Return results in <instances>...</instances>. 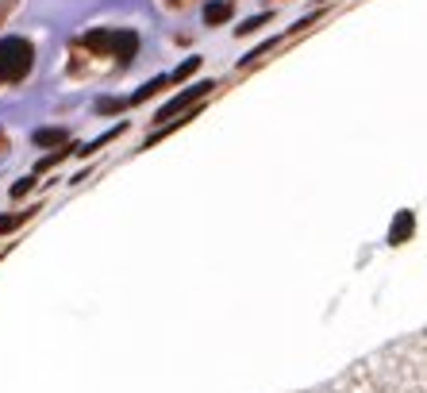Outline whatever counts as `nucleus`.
Masks as SVG:
<instances>
[{
    "mask_svg": "<svg viewBox=\"0 0 427 393\" xmlns=\"http://www.w3.org/2000/svg\"><path fill=\"white\" fill-rule=\"evenodd\" d=\"M412 228H416V216L408 213V208H401L393 220V228H389V243H404L408 235H412Z\"/></svg>",
    "mask_w": 427,
    "mask_h": 393,
    "instance_id": "0eeeda50",
    "label": "nucleus"
},
{
    "mask_svg": "<svg viewBox=\"0 0 427 393\" xmlns=\"http://www.w3.org/2000/svg\"><path fill=\"white\" fill-rule=\"evenodd\" d=\"M231 16H235V4H231V0H208L204 12H201V20H204L208 27H223Z\"/></svg>",
    "mask_w": 427,
    "mask_h": 393,
    "instance_id": "39448f33",
    "label": "nucleus"
},
{
    "mask_svg": "<svg viewBox=\"0 0 427 393\" xmlns=\"http://www.w3.org/2000/svg\"><path fill=\"white\" fill-rule=\"evenodd\" d=\"M35 185H39V178H35V174H27V178H20V181H16V185L8 189V193H12V200H20V197H27V193H31Z\"/></svg>",
    "mask_w": 427,
    "mask_h": 393,
    "instance_id": "dca6fc26",
    "label": "nucleus"
},
{
    "mask_svg": "<svg viewBox=\"0 0 427 393\" xmlns=\"http://www.w3.org/2000/svg\"><path fill=\"white\" fill-rule=\"evenodd\" d=\"M220 81H196L193 89H181V93H174L162 108L154 112V128H162V123H169V120H177V116H185V112H193V108H201V101L208 97V93L216 89Z\"/></svg>",
    "mask_w": 427,
    "mask_h": 393,
    "instance_id": "7ed1b4c3",
    "label": "nucleus"
},
{
    "mask_svg": "<svg viewBox=\"0 0 427 393\" xmlns=\"http://www.w3.org/2000/svg\"><path fill=\"white\" fill-rule=\"evenodd\" d=\"M320 4H327V0H320Z\"/></svg>",
    "mask_w": 427,
    "mask_h": 393,
    "instance_id": "aec40b11",
    "label": "nucleus"
},
{
    "mask_svg": "<svg viewBox=\"0 0 427 393\" xmlns=\"http://www.w3.org/2000/svg\"><path fill=\"white\" fill-rule=\"evenodd\" d=\"M93 108H97V116H112V112L131 108V101H127V97H100L97 104H93Z\"/></svg>",
    "mask_w": 427,
    "mask_h": 393,
    "instance_id": "f8f14e48",
    "label": "nucleus"
},
{
    "mask_svg": "<svg viewBox=\"0 0 427 393\" xmlns=\"http://www.w3.org/2000/svg\"><path fill=\"white\" fill-rule=\"evenodd\" d=\"M73 150H78V147H73V143H70V147H62V150H51V155H46V158H39V162H35V170H31V174H35V178L51 174V170H54V166H62V162L70 158Z\"/></svg>",
    "mask_w": 427,
    "mask_h": 393,
    "instance_id": "6e6552de",
    "label": "nucleus"
},
{
    "mask_svg": "<svg viewBox=\"0 0 427 393\" xmlns=\"http://www.w3.org/2000/svg\"><path fill=\"white\" fill-rule=\"evenodd\" d=\"M35 70V43L27 35H0V89L20 85Z\"/></svg>",
    "mask_w": 427,
    "mask_h": 393,
    "instance_id": "f03ea898",
    "label": "nucleus"
},
{
    "mask_svg": "<svg viewBox=\"0 0 427 393\" xmlns=\"http://www.w3.org/2000/svg\"><path fill=\"white\" fill-rule=\"evenodd\" d=\"M320 16H324V8H316V12L305 16V20H297V24L289 27V31H285V39H292V35H300V31H308V27H316V24H320Z\"/></svg>",
    "mask_w": 427,
    "mask_h": 393,
    "instance_id": "2eb2a0df",
    "label": "nucleus"
},
{
    "mask_svg": "<svg viewBox=\"0 0 427 393\" xmlns=\"http://www.w3.org/2000/svg\"><path fill=\"white\" fill-rule=\"evenodd\" d=\"M31 143L39 150H51V147H70V128H35L31 131Z\"/></svg>",
    "mask_w": 427,
    "mask_h": 393,
    "instance_id": "20e7f679",
    "label": "nucleus"
},
{
    "mask_svg": "<svg viewBox=\"0 0 427 393\" xmlns=\"http://www.w3.org/2000/svg\"><path fill=\"white\" fill-rule=\"evenodd\" d=\"M78 43L89 54H97V58H116L120 66L135 62V54H139V31H131V27H93Z\"/></svg>",
    "mask_w": 427,
    "mask_h": 393,
    "instance_id": "f257e3e1",
    "label": "nucleus"
},
{
    "mask_svg": "<svg viewBox=\"0 0 427 393\" xmlns=\"http://www.w3.org/2000/svg\"><path fill=\"white\" fill-rule=\"evenodd\" d=\"M265 24H273V12H258V16H251V20H243L239 27H235V35L243 39V35H251V31H262Z\"/></svg>",
    "mask_w": 427,
    "mask_h": 393,
    "instance_id": "9b49d317",
    "label": "nucleus"
},
{
    "mask_svg": "<svg viewBox=\"0 0 427 393\" xmlns=\"http://www.w3.org/2000/svg\"><path fill=\"white\" fill-rule=\"evenodd\" d=\"M196 70H201V54H189V58H185L181 66H177L174 73H169V81H189Z\"/></svg>",
    "mask_w": 427,
    "mask_h": 393,
    "instance_id": "ddd939ff",
    "label": "nucleus"
},
{
    "mask_svg": "<svg viewBox=\"0 0 427 393\" xmlns=\"http://www.w3.org/2000/svg\"><path fill=\"white\" fill-rule=\"evenodd\" d=\"M16 4H20V0H0V24H4L8 16L16 12Z\"/></svg>",
    "mask_w": 427,
    "mask_h": 393,
    "instance_id": "f3484780",
    "label": "nucleus"
},
{
    "mask_svg": "<svg viewBox=\"0 0 427 393\" xmlns=\"http://www.w3.org/2000/svg\"><path fill=\"white\" fill-rule=\"evenodd\" d=\"M278 43H285V35H273V39H265L262 46H254V51H251V54H246V58H243L239 66H243V70H246V66H251L254 58H262V54H270V51H273V46H278Z\"/></svg>",
    "mask_w": 427,
    "mask_h": 393,
    "instance_id": "4468645a",
    "label": "nucleus"
},
{
    "mask_svg": "<svg viewBox=\"0 0 427 393\" xmlns=\"http://www.w3.org/2000/svg\"><path fill=\"white\" fill-rule=\"evenodd\" d=\"M123 131H127V123H116V128H108L104 136H97L93 143H85V147H78V155H85V158H89V155H97L100 147H108V143H112V139H120Z\"/></svg>",
    "mask_w": 427,
    "mask_h": 393,
    "instance_id": "1a4fd4ad",
    "label": "nucleus"
},
{
    "mask_svg": "<svg viewBox=\"0 0 427 393\" xmlns=\"http://www.w3.org/2000/svg\"><path fill=\"white\" fill-rule=\"evenodd\" d=\"M35 208H23V213H0V235H12L20 224H27L31 220Z\"/></svg>",
    "mask_w": 427,
    "mask_h": 393,
    "instance_id": "9d476101",
    "label": "nucleus"
},
{
    "mask_svg": "<svg viewBox=\"0 0 427 393\" xmlns=\"http://www.w3.org/2000/svg\"><path fill=\"white\" fill-rule=\"evenodd\" d=\"M169 4H181V0H169Z\"/></svg>",
    "mask_w": 427,
    "mask_h": 393,
    "instance_id": "6ab92c4d",
    "label": "nucleus"
},
{
    "mask_svg": "<svg viewBox=\"0 0 427 393\" xmlns=\"http://www.w3.org/2000/svg\"><path fill=\"white\" fill-rule=\"evenodd\" d=\"M4 150H8V131L0 128V155H4Z\"/></svg>",
    "mask_w": 427,
    "mask_h": 393,
    "instance_id": "a211bd4d",
    "label": "nucleus"
},
{
    "mask_svg": "<svg viewBox=\"0 0 427 393\" xmlns=\"http://www.w3.org/2000/svg\"><path fill=\"white\" fill-rule=\"evenodd\" d=\"M169 85H174V81H169V73H158V78H150L147 85H142V89H135V93H131V104H142V101H150V97H158V93H162V89H169Z\"/></svg>",
    "mask_w": 427,
    "mask_h": 393,
    "instance_id": "423d86ee",
    "label": "nucleus"
}]
</instances>
